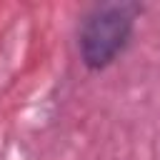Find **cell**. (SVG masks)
<instances>
[{"instance_id":"cell-1","label":"cell","mask_w":160,"mask_h":160,"mask_svg":"<svg viewBox=\"0 0 160 160\" xmlns=\"http://www.w3.org/2000/svg\"><path fill=\"white\" fill-rule=\"evenodd\" d=\"M142 15L140 2L118 0V2H98L92 5L78 25V58L88 72H102L120 60L128 50L138 18Z\"/></svg>"}]
</instances>
